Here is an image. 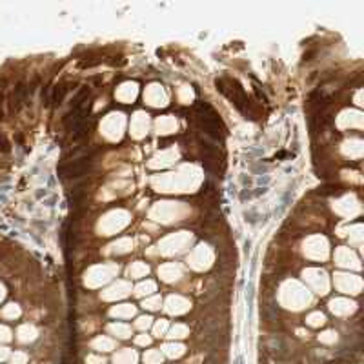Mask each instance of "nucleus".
I'll return each instance as SVG.
<instances>
[{
	"mask_svg": "<svg viewBox=\"0 0 364 364\" xmlns=\"http://www.w3.org/2000/svg\"><path fill=\"white\" fill-rule=\"evenodd\" d=\"M197 120H199V126L217 140H222L224 137V126H222V120L220 117L215 113L213 107H209L206 102H199L197 104Z\"/></svg>",
	"mask_w": 364,
	"mask_h": 364,
	"instance_id": "obj_1",
	"label": "nucleus"
},
{
	"mask_svg": "<svg viewBox=\"0 0 364 364\" xmlns=\"http://www.w3.org/2000/svg\"><path fill=\"white\" fill-rule=\"evenodd\" d=\"M217 86L219 89L224 93L233 104H235L240 111H246V95H244V91H242V87L237 84L235 80H229V78H220V80H217Z\"/></svg>",
	"mask_w": 364,
	"mask_h": 364,
	"instance_id": "obj_2",
	"label": "nucleus"
},
{
	"mask_svg": "<svg viewBox=\"0 0 364 364\" xmlns=\"http://www.w3.org/2000/svg\"><path fill=\"white\" fill-rule=\"evenodd\" d=\"M91 168V159L89 157H82V159H76L73 162H66L58 168V175L62 179H76L80 175H84Z\"/></svg>",
	"mask_w": 364,
	"mask_h": 364,
	"instance_id": "obj_3",
	"label": "nucleus"
},
{
	"mask_svg": "<svg viewBox=\"0 0 364 364\" xmlns=\"http://www.w3.org/2000/svg\"><path fill=\"white\" fill-rule=\"evenodd\" d=\"M266 348H268V352L273 355V359H277V361H284V359H288L289 353H291V350H289V344L282 339V337H278V335H271L268 339V342H266Z\"/></svg>",
	"mask_w": 364,
	"mask_h": 364,
	"instance_id": "obj_4",
	"label": "nucleus"
},
{
	"mask_svg": "<svg viewBox=\"0 0 364 364\" xmlns=\"http://www.w3.org/2000/svg\"><path fill=\"white\" fill-rule=\"evenodd\" d=\"M26 98H27V87L24 82H18L17 87H15V91H13V95H11L9 102H11V111H18L20 106L26 102Z\"/></svg>",
	"mask_w": 364,
	"mask_h": 364,
	"instance_id": "obj_5",
	"label": "nucleus"
},
{
	"mask_svg": "<svg viewBox=\"0 0 364 364\" xmlns=\"http://www.w3.org/2000/svg\"><path fill=\"white\" fill-rule=\"evenodd\" d=\"M67 89H69V84H58V86L51 87V91H47V95H46V104L58 106V104L64 100Z\"/></svg>",
	"mask_w": 364,
	"mask_h": 364,
	"instance_id": "obj_6",
	"label": "nucleus"
},
{
	"mask_svg": "<svg viewBox=\"0 0 364 364\" xmlns=\"http://www.w3.org/2000/svg\"><path fill=\"white\" fill-rule=\"evenodd\" d=\"M0 150L6 151V153L9 151V142L6 140V137H2V135H0Z\"/></svg>",
	"mask_w": 364,
	"mask_h": 364,
	"instance_id": "obj_7",
	"label": "nucleus"
},
{
	"mask_svg": "<svg viewBox=\"0 0 364 364\" xmlns=\"http://www.w3.org/2000/svg\"><path fill=\"white\" fill-rule=\"evenodd\" d=\"M242 362H244V359H242V357H237V361H235V364H242Z\"/></svg>",
	"mask_w": 364,
	"mask_h": 364,
	"instance_id": "obj_8",
	"label": "nucleus"
}]
</instances>
